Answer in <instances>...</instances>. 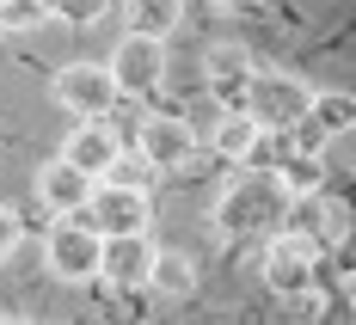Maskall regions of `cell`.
Segmentation results:
<instances>
[{"instance_id":"cell-1","label":"cell","mask_w":356,"mask_h":325,"mask_svg":"<svg viewBox=\"0 0 356 325\" xmlns=\"http://www.w3.org/2000/svg\"><path fill=\"white\" fill-rule=\"evenodd\" d=\"M277 215H283V184H277V172L240 166L234 178L221 184V197H215V209H209V227L221 240H264V233H277Z\"/></svg>"},{"instance_id":"cell-2","label":"cell","mask_w":356,"mask_h":325,"mask_svg":"<svg viewBox=\"0 0 356 325\" xmlns=\"http://www.w3.org/2000/svg\"><path fill=\"white\" fill-rule=\"evenodd\" d=\"M99 246L105 233L80 215H49V233H43V264L56 283H99Z\"/></svg>"},{"instance_id":"cell-3","label":"cell","mask_w":356,"mask_h":325,"mask_svg":"<svg viewBox=\"0 0 356 325\" xmlns=\"http://www.w3.org/2000/svg\"><path fill=\"white\" fill-rule=\"evenodd\" d=\"M314 105V86L301 74H283V68H258L240 92V110H246L258 129H295Z\"/></svg>"},{"instance_id":"cell-4","label":"cell","mask_w":356,"mask_h":325,"mask_svg":"<svg viewBox=\"0 0 356 325\" xmlns=\"http://www.w3.org/2000/svg\"><path fill=\"white\" fill-rule=\"evenodd\" d=\"M105 68H111V80H117V99H154V86L166 80V37L123 31Z\"/></svg>"},{"instance_id":"cell-5","label":"cell","mask_w":356,"mask_h":325,"mask_svg":"<svg viewBox=\"0 0 356 325\" xmlns=\"http://www.w3.org/2000/svg\"><path fill=\"white\" fill-rule=\"evenodd\" d=\"M129 147L142 153L147 172H184L191 160H197V135H191V123L184 117H160V110H147L142 123H136V135H129Z\"/></svg>"},{"instance_id":"cell-6","label":"cell","mask_w":356,"mask_h":325,"mask_svg":"<svg viewBox=\"0 0 356 325\" xmlns=\"http://www.w3.org/2000/svg\"><path fill=\"white\" fill-rule=\"evenodd\" d=\"M49 99L68 110V117H111V110L123 105V99H117V80H111L105 62H68V68L56 74Z\"/></svg>"},{"instance_id":"cell-7","label":"cell","mask_w":356,"mask_h":325,"mask_svg":"<svg viewBox=\"0 0 356 325\" xmlns=\"http://www.w3.org/2000/svg\"><path fill=\"white\" fill-rule=\"evenodd\" d=\"M86 221L99 233H147L154 203H147L142 184H129V178H99L92 184V203H86Z\"/></svg>"},{"instance_id":"cell-8","label":"cell","mask_w":356,"mask_h":325,"mask_svg":"<svg viewBox=\"0 0 356 325\" xmlns=\"http://www.w3.org/2000/svg\"><path fill=\"white\" fill-rule=\"evenodd\" d=\"M258 270H264V289L277 294V301H301V294H314L320 252H314V246H301V240L270 233V246H264V258H258Z\"/></svg>"},{"instance_id":"cell-9","label":"cell","mask_w":356,"mask_h":325,"mask_svg":"<svg viewBox=\"0 0 356 325\" xmlns=\"http://www.w3.org/2000/svg\"><path fill=\"white\" fill-rule=\"evenodd\" d=\"M344 203H332L325 190H307V197H283V215H277V233L283 240H301V246H314L325 252L332 240H338V227H344Z\"/></svg>"},{"instance_id":"cell-10","label":"cell","mask_w":356,"mask_h":325,"mask_svg":"<svg viewBox=\"0 0 356 325\" xmlns=\"http://www.w3.org/2000/svg\"><path fill=\"white\" fill-rule=\"evenodd\" d=\"M62 160H74V166L92 172V178H111V172L129 160V147H123V135H117L111 117H74L68 142H62Z\"/></svg>"},{"instance_id":"cell-11","label":"cell","mask_w":356,"mask_h":325,"mask_svg":"<svg viewBox=\"0 0 356 325\" xmlns=\"http://www.w3.org/2000/svg\"><path fill=\"white\" fill-rule=\"evenodd\" d=\"M154 240L147 233H105V246H99V283L117 294L129 289H147V270H154Z\"/></svg>"},{"instance_id":"cell-12","label":"cell","mask_w":356,"mask_h":325,"mask_svg":"<svg viewBox=\"0 0 356 325\" xmlns=\"http://www.w3.org/2000/svg\"><path fill=\"white\" fill-rule=\"evenodd\" d=\"M92 172H80L74 160H49L43 172H37V203H43V215H80L86 203H92Z\"/></svg>"},{"instance_id":"cell-13","label":"cell","mask_w":356,"mask_h":325,"mask_svg":"<svg viewBox=\"0 0 356 325\" xmlns=\"http://www.w3.org/2000/svg\"><path fill=\"white\" fill-rule=\"evenodd\" d=\"M258 74L246 43H234V37H215L209 49H203V80H209V92L221 105H240V92H246V80Z\"/></svg>"},{"instance_id":"cell-14","label":"cell","mask_w":356,"mask_h":325,"mask_svg":"<svg viewBox=\"0 0 356 325\" xmlns=\"http://www.w3.org/2000/svg\"><path fill=\"white\" fill-rule=\"evenodd\" d=\"M147 289L160 294V301H191V294H197V258H184V252H154Z\"/></svg>"},{"instance_id":"cell-15","label":"cell","mask_w":356,"mask_h":325,"mask_svg":"<svg viewBox=\"0 0 356 325\" xmlns=\"http://www.w3.org/2000/svg\"><path fill=\"white\" fill-rule=\"evenodd\" d=\"M307 123L320 129L325 142H338V135H350V129H356V99H350V92H338V86H314Z\"/></svg>"},{"instance_id":"cell-16","label":"cell","mask_w":356,"mask_h":325,"mask_svg":"<svg viewBox=\"0 0 356 325\" xmlns=\"http://www.w3.org/2000/svg\"><path fill=\"white\" fill-rule=\"evenodd\" d=\"M184 19V0H123V31L136 37H172Z\"/></svg>"},{"instance_id":"cell-17","label":"cell","mask_w":356,"mask_h":325,"mask_svg":"<svg viewBox=\"0 0 356 325\" xmlns=\"http://www.w3.org/2000/svg\"><path fill=\"white\" fill-rule=\"evenodd\" d=\"M277 184H283V197H307V190H325V160L314 147H289L283 160H277Z\"/></svg>"},{"instance_id":"cell-18","label":"cell","mask_w":356,"mask_h":325,"mask_svg":"<svg viewBox=\"0 0 356 325\" xmlns=\"http://www.w3.org/2000/svg\"><path fill=\"white\" fill-rule=\"evenodd\" d=\"M252 135H258V123H252L240 105H227V110H221V123L209 129V142H203V147H215L221 160H234V166H240V160H246V147H252Z\"/></svg>"},{"instance_id":"cell-19","label":"cell","mask_w":356,"mask_h":325,"mask_svg":"<svg viewBox=\"0 0 356 325\" xmlns=\"http://www.w3.org/2000/svg\"><path fill=\"white\" fill-rule=\"evenodd\" d=\"M49 25V6L43 0H0V37H31Z\"/></svg>"},{"instance_id":"cell-20","label":"cell","mask_w":356,"mask_h":325,"mask_svg":"<svg viewBox=\"0 0 356 325\" xmlns=\"http://www.w3.org/2000/svg\"><path fill=\"white\" fill-rule=\"evenodd\" d=\"M49 6V19H62V25H99L111 12V0H43Z\"/></svg>"},{"instance_id":"cell-21","label":"cell","mask_w":356,"mask_h":325,"mask_svg":"<svg viewBox=\"0 0 356 325\" xmlns=\"http://www.w3.org/2000/svg\"><path fill=\"white\" fill-rule=\"evenodd\" d=\"M221 110H227V105H221V99H215L209 86H203V99H197V105L184 110V123H191V135H197V142H209V129L221 123Z\"/></svg>"},{"instance_id":"cell-22","label":"cell","mask_w":356,"mask_h":325,"mask_svg":"<svg viewBox=\"0 0 356 325\" xmlns=\"http://www.w3.org/2000/svg\"><path fill=\"white\" fill-rule=\"evenodd\" d=\"M325 252H332V264H338V276H344V283H356V221H344V227H338V240H332Z\"/></svg>"},{"instance_id":"cell-23","label":"cell","mask_w":356,"mask_h":325,"mask_svg":"<svg viewBox=\"0 0 356 325\" xmlns=\"http://www.w3.org/2000/svg\"><path fill=\"white\" fill-rule=\"evenodd\" d=\"M19 233H25V227H19V215H13V209L0 203V264H6V258L19 252Z\"/></svg>"},{"instance_id":"cell-24","label":"cell","mask_w":356,"mask_h":325,"mask_svg":"<svg viewBox=\"0 0 356 325\" xmlns=\"http://www.w3.org/2000/svg\"><path fill=\"white\" fill-rule=\"evenodd\" d=\"M246 6H258V0H246Z\"/></svg>"}]
</instances>
